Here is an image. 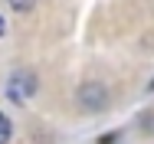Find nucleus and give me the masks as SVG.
I'll return each instance as SVG.
<instances>
[{"instance_id": "obj_1", "label": "nucleus", "mask_w": 154, "mask_h": 144, "mask_svg": "<svg viewBox=\"0 0 154 144\" xmlns=\"http://www.w3.org/2000/svg\"><path fill=\"white\" fill-rule=\"evenodd\" d=\"M36 72L33 69H13L10 72V79H7V98L10 102H17V105H26L33 95H36Z\"/></svg>"}, {"instance_id": "obj_2", "label": "nucleus", "mask_w": 154, "mask_h": 144, "mask_svg": "<svg viewBox=\"0 0 154 144\" xmlns=\"http://www.w3.org/2000/svg\"><path fill=\"white\" fill-rule=\"evenodd\" d=\"M75 102L85 112H102L108 105V88L102 85V82H85V85H79V92H75Z\"/></svg>"}, {"instance_id": "obj_3", "label": "nucleus", "mask_w": 154, "mask_h": 144, "mask_svg": "<svg viewBox=\"0 0 154 144\" xmlns=\"http://www.w3.org/2000/svg\"><path fill=\"white\" fill-rule=\"evenodd\" d=\"M10 138H13V124H10V118L0 112V144H10Z\"/></svg>"}, {"instance_id": "obj_4", "label": "nucleus", "mask_w": 154, "mask_h": 144, "mask_svg": "<svg viewBox=\"0 0 154 144\" xmlns=\"http://www.w3.org/2000/svg\"><path fill=\"white\" fill-rule=\"evenodd\" d=\"M10 7H13L17 13H30L33 7H36V0H10Z\"/></svg>"}, {"instance_id": "obj_5", "label": "nucleus", "mask_w": 154, "mask_h": 144, "mask_svg": "<svg viewBox=\"0 0 154 144\" xmlns=\"http://www.w3.org/2000/svg\"><path fill=\"white\" fill-rule=\"evenodd\" d=\"M115 138H118V134H102V138H98V144H115Z\"/></svg>"}, {"instance_id": "obj_6", "label": "nucleus", "mask_w": 154, "mask_h": 144, "mask_svg": "<svg viewBox=\"0 0 154 144\" xmlns=\"http://www.w3.org/2000/svg\"><path fill=\"white\" fill-rule=\"evenodd\" d=\"M3 29H7V23H3V20H0V36H3Z\"/></svg>"}]
</instances>
